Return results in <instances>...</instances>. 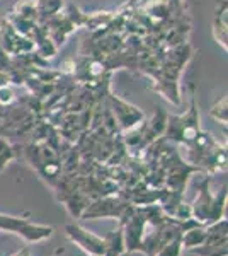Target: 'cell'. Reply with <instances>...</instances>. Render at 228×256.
Wrapping results in <instances>:
<instances>
[{"instance_id":"obj_3","label":"cell","mask_w":228,"mask_h":256,"mask_svg":"<svg viewBox=\"0 0 228 256\" xmlns=\"http://www.w3.org/2000/svg\"><path fill=\"white\" fill-rule=\"evenodd\" d=\"M106 251L104 256H121L124 250V234L123 230H114V232L107 234L104 238Z\"/></svg>"},{"instance_id":"obj_7","label":"cell","mask_w":228,"mask_h":256,"mask_svg":"<svg viewBox=\"0 0 228 256\" xmlns=\"http://www.w3.org/2000/svg\"><path fill=\"white\" fill-rule=\"evenodd\" d=\"M90 256H97V254H90Z\"/></svg>"},{"instance_id":"obj_5","label":"cell","mask_w":228,"mask_h":256,"mask_svg":"<svg viewBox=\"0 0 228 256\" xmlns=\"http://www.w3.org/2000/svg\"><path fill=\"white\" fill-rule=\"evenodd\" d=\"M179 253H181V236L172 239L171 242H167L157 256H179Z\"/></svg>"},{"instance_id":"obj_1","label":"cell","mask_w":228,"mask_h":256,"mask_svg":"<svg viewBox=\"0 0 228 256\" xmlns=\"http://www.w3.org/2000/svg\"><path fill=\"white\" fill-rule=\"evenodd\" d=\"M0 229L12 230V232H17L20 236H24L27 241H41V239H46L51 236L53 229L46 226H32L27 220L22 218H14V217H5L0 216Z\"/></svg>"},{"instance_id":"obj_4","label":"cell","mask_w":228,"mask_h":256,"mask_svg":"<svg viewBox=\"0 0 228 256\" xmlns=\"http://www.w3.org/2000/svg\"><path fill=\"white\" fill-rule=\"evenodd\" d=\"M206 241V230L203 229H193L188 230L184 236H181V244L184 248H193V246H201Z\"/></svg>"},{"instance_id":"obj_6","label":"cell","mask_w":228,"mask_h":256,"mask_svg":"<svg viewBox=\"0 0 228 256\" xmlns=\"http://www.w3.org/2000/svg\"><path fill=\"white\" fill-rule=\"evenodd\" d=\"M14 256H29V250H27V248H24L22 251H19V253H15Z\"/></svg>"},{"instance_id":"obj_2","label":"cell","mask_w":228,"mask_h":256,"mask_svg":"<svg viewBox=\"0 0 228 256\" xmlns=\"http://www.w3.org/2000/svg\"><path fill=\"white\" fill-rule=\"evenodd\" d=\"M67 230V236L72 239L75 244H78L84 251H87L89 254H97V256H104L106 251V244H104V239L95 236V234L89 232V230L82 229L80 226L75 224H68L65 227Z\"/></svg>"},{"instance_id":"obj_8","label":"cell","mask_w":228,"mask_h":256,"mask_svg":"<svg viewBox=\"0 0 228 256\" xmlns=\"http://www.w3.org/2000/svg\"><path fill=\"white\" fill-rule=\"evenodd\" d=\"M123 256H128V254H123Z\"/></svg>"}]
</instances>
